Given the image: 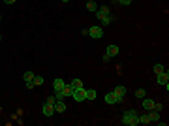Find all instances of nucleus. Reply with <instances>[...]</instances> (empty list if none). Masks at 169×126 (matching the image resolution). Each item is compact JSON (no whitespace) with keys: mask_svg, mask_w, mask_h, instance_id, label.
Returning a JSON list of instances; mask_svg holds the SVG:
<instances>
[{"mask_svg":"<svg viewBox=\"0 0 169 126\" xmlns=\"http://www.w3.org/2000/svg\"><path fill=\"white\" fill-rule=\"evenodd\" d=\"M122 124H126V126H135V124H139V115H137L133 109H132V111H126V113L122 115Z\"/></svg>","mask_w":169,"mask_h":126,"instance_id":"1","label":"nucleus"},{"mask_svg":"<svg viewBox=\"0 0 169 126\" xmlns=\"http://www.w3.org/2000/svg\"><path fill=\"white\" fill-rule=\"evenodd\" d=\"M72 98L75 100V102H83V100H86V88H73V92H72Z\"/></svg>","mask_w":169,"mask_h":126,"instance_id":"2","label":"nucleus"},{"mask_svg":"<svg viewBox=\"0 0 169 126\" xmlns=\"http://www.w3.org/2000/svg\"><path fill=\"white\" fill-rule=\"evenodd\" d=\"M118 45H107L105 49V55H104V60H111V56H117L118 55Z\"/></svg>","mask_w":169,"mask_h":126,"instance_id":"3","label":"nucleus"},{"mask_svg":"<svg viewBox=\"0 0 169 126\" xmlns=\"http://www.w3.org/2000/svg\"><path fill=\"white\" fill-rule=\"evenodd\" d=\"M158 77H156V81H158V85H167L169 83V72L167 70H164L162 74H156Z\"/></svg>","mask_w":169,"mask_h":126,"instance_id":"4","label":"nucleus"},{"mask_svg":"<svg viewBox=\"0 0 169 126\" xmlns=\"http://www.w3.org/2000/svg\"><path fill=\"white\" fill-rule=\"evenodd\" d=\"M88 34H90V38H94V40H100L101 36H104V30H101V27H92L88 30Z\"/></svg>","mask_w":169,"mask_h":126,"instance_id":"5","label":"nucleus"},{"mask_svg":"<svg viewBox=\"0 0 169 126\" xmlns=\"http://www.w3.org/2000/svg\"><path fill=\"white\" fill-rule=\"evenodd\" d=\"M41 113H43L45 117H51L53 113H55V106H53V104H49V102H45L43 107H41Z\"/></svg>","mask_w":169,"mask_h":126,"instance_id":"6","label":"nucleus"},{"mask_svg":"<svg viewBox=\"0 0 169 126\" xmlns=\"http://www.w3.org/2000/svg\"><path fill=\"white\" fill-rule=\"evenodd\" d=\"M105 102H107V104H120V100H118V96L115 94V92H113V90H111V92H107L105 94Z\"/></svg>","mask_w":169,"mask_h":126,"instance_id":"7","label":"nucleus"},{"mask_svg":"<svg viewBox=\"0 0 169 126\" xmlns=\"http://www.w3.org/2000/svg\"><path fill=\"white\" fill-rule=\"evenodd\" d=\"M96 13H98V19H100V21L109 19V8H98Z\"/></svg>","mask_w":169,"mask_h":126,"instance_id":"8","label":"nucleus"},{"mask_svg":"<svg viewBox=\"0 0 169 126\" xmlns=\"http://www.w3.org/2000/svg\"><path fill=\"white\" fill-rule=\"evenodd\" d=\"M53 106H55V113H64V111H66V104H64V100H56Z\"/></svg>","mask_w":169,"mask_h":126,"instance_id":"9","label":"nucleus"},{"mask_svg":"<svg viewBox=\"0 0 169 126\" xmlns=\"http://www.w3.org/2000/svg\"><path fill=\"white\" fill-rule=\"evenodd\" d=\"M146 117H149V122H156V121H160V111L150 109L149 113H146Z\"/></svg>","mask_w":169,"mask_h":126,"instance_id":"10","label":"nucleus"},{"mask_svg":"<svg viewBox=\"0 0 169 126\" xmlns=\"http://www.w3.org/2000/svg\"><path fill=\"white\" fill-rule=\"evenodd\" d=\"M113 92H115L117 96H118V100L122 102V98H124V94H126V87H122V85H118L115 90H113Z\"/></svg>","mask_w":169,"mask_h":126,"instance_id":"11","label":"nucleus"},{"mask_svg":"<svg viewBox=\"0 0 169 126\" xmlns=\"http://www.w3.org/2000/svg\"><path fill=\"white\" fill-rule=\"evenodd\" d=\"M154 107V100H149V98H143V109L146 111H150Z\"/></svg>","mask_w":169,"mask_h":126,"instance_id":"12","label":"nucleus"},{"mask_svg":"<svg viewBox=\"0 0 169 126\" xmlns=\"http://www.w3.org/2000/svg\"><path fill=\"white\" fill-rule=\"evenodd\" d=\"M64 85H66V83L62 81V79H55V81H53V88H55V90H62Z\"/></svg>","mask_w":169,"mask_h":126,"instance_id":"13","label":"nucleus"},{"mask_svg":"<svg viewBox=\"0 0 169 126\" xmlns=\"http://www.w3.org/2000/svg\"><path fill=\"white\" fill-rule=\"evenodd\" d=\"M96 96H98V92L94 88H86V100H96Z\"/></svg>","mask_w":169,"mask_h":126,"instance_id":"14","label":"nucleus"},{"mask_svg":"<svg viewBox=\"0 0 169 126\" xmlns=\"http://www.w3.org/2000/svg\"><path fill=\"white\" fill-rule=\"evenodd\" d=\"M86 9L88 11H96L98 9V4L94 2V0H88V2H86Z\"/></svg>","mask_w":169,"mask_h":126,"instance_id":"15","label":"nucleus"},{"mask_svg":"<svg viewBox=\"0 0 169 126\" xmlns=\"http://www.w3.org/2000/svg\"><path fill=\"white\" fill-rule=\"evenodd\" d=\"M70 87H72V88H81V87H83V83H81V79H73V81L70 83Z\"/></svg>","mask_w":169,"mask_h":126,"instance_id":"16","label":"nucleus"},{"mask_svg":"<svg viewBox=\"0 0 169 126\" xmlns=\"http://www.w3.org/2000/svg\"><path fill=\"white\" fill-rule=\"evenodd\" d=\"M62 92H64V96H72V92H73V88H72L70 85H64V88H62Z\"/></svg>","mask_w":169,"mask_h":126,"instance_id":"17","label":"nucleus"},{"mask_svg":"<svg viewBox=\"0 0 169 126\" xmlns=\"http://www.w3.org/2000/svg\"><path fill=\"white\" fill-rule=\"evenodd\" d=\"M34 85H36V87L43 85V77L41 75H34Z\"/></svg>","mask_w":169,"mask_h":126,"instance_id":"18","label":"nucleus"},{"mask_svg":"<svg viewBox=\"0 0 169 126\" xmlns=\"http://www.w3.org/2000/svg\"><path fill=\"white\" fill-rule=\"evenodd\" d=\"M23 79H25V81H32V79H34V74H32V72H25V74H23Z\"/></svg>","mask_w":169,"mask_h":126,"instance_id":"19","label":"nucleus"},{"mask_svg":"<svg viewBox=\"0 0 169 126\" xmlns=\"http://www.w3.org/2000/svg\"><path fill=\"white\" fill-rule=\"evenodd\" d=\"M164 70H165L164 64H154V74H162Z\"/></svg>","mask_w":169,"mask_h":126,"instance_id":"20","label":"nucleus"},{"mask_svg":"<svg viewBox=\"0 0 169 126\" xmlns=\"http://www.w3.org/2000/svg\"><path fill=\"white\" fill-rule=\"evenodd\" d=\"M135 96H137V98H145V88H137V90H135Z\"/></svg>","mask_w":169,"mask_h":126,"instance_id":"21","label":"nucleus"},{"mask_svg":"<svg viewBox=\"0 0 169 126\" xmlns=\"http://www.w3.org/2000/svg\"><path fill=\"white\" fill-rule=\"evenodd\" d=\"M154 111H162L164 109V104H158V102H154V107H152Z\"/></svg>","mask_w":169,"mask_h":126,"instance_id":"22","label":"nucleus"},{"mask_svg":"<svg viewBox=\"0 0 169 126\" xmlns=\"http://www.w3.org/2000/svg\"><path fill=\"white\" fill-rule=\"evenodd\" d=\"M25 85H26V88H28V90H32L34 87H36V85H34V79H32V81H25Z\"/></svg>","mask_w":169,"mask_h":126,"instance_id":"23","label":"nucleus"},{"mask_svg":"<svg viewBox=\"0 0 169 126\" xmlns=\"http://www.w3.org/2000/svg\"><path fill=\"white\" fill-rule=\"evenodd\" d=\"M118 4H122V6H130L132 0H118Z\"/></svg>","mask_w":169,"mask_h":126,"instance_id":"24","label":"nucleus"},{"mask_svg":"<svg viewBox=\"0 0 169 126\" xmlns=\"http://www.w3.org/2000/svg\"><path fill=\"white\" fill-rule=\"evenodd\" d=\"M47 102H49V104H55L56 98H55V96H49V98H47Z\"/></svg>","mask_w":169,"mask_h":126,"instance_id":"25","label":"nucleus"},{"mask_svg":"<svg viewBox=\"0 0 169 126\" xmlns=\"http://www.w3.org/2000/svg\"><path fill=\"white\" fill-rule=\"evenodd\" d=\"M6 4H15V0H4Z\"/></svg>","mask_w":169,"mask_h":126,"instance_id":"26","label":"nucleus"},{"mask_svg":"<svg viewBox=\"0 0 169 126\" xmlns=\"http://www.w3.org/2000/svg\"><path fill=\"white\" fill-rule=\"evenodd\" d=\"M62 2H70V0H62Z\"/></svg>","mask_w":169,"mask_h":126,"instance_id":"27","label":"nucleus"},{"mask_svg":"<svg viewBox=\"0 0 169 126\" xmlns=\"http://www.w3.org/2000/svg\"><path fill=\"white\" fill-rule=\"evenodd\" d=\"M113 2H118V0H113Z\"/></svg>","mask_w":169,"mask_h":126,"instance_id":"28","label":"nucleus"},{"mask_svg":"<svg viewBox=\"0 0 169 126\" xmlns=\"http://www.w3.org/2000/svg\"><path fill=\"white\" fill-rule=\"evenodd\" d=\"M0 40H2V36H0Z\"/></svg>","mask_w":169,"mask_h":126,"instance_id":"29","label":"nucleus"},{"mask_svg":"<svg viewBox=\"0 0 169 126\" xmlns=\"http://www.w3.org/2000/svg\"><path fill=\"white\" fill-rule=\"evenodd\" d=\"M0 19H2V17H0Z\"/></svg>","mask_w":169,"mask_h":126,"instance_id":"30","label":"nucleus"}]
</instances>
